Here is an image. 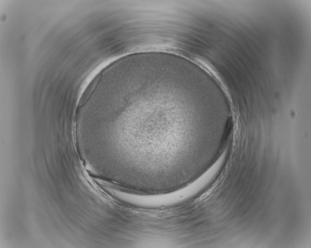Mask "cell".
Returning a JSON list of instances; mask_svg holds the SVG:
<instances>
[{"instance_id": "cell-1", "label": "cell", "mask_w": 311, "mask_h": 248, "mask_svg": "<svg viewBox=\"0 0 311 248\" xmlns=\"http://www.w3.org/2000/svg\"><path fill=\"white\" fill-rule=\"evenodd\" d=\"M211 180L212 176L207 172L192 183L176 191L159 195H135L133 202L136 205L146 207H158L179 204L195 196Z\"/></svg>"}]
</instances>
